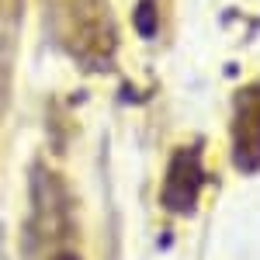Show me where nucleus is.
<instances>
[{
	"label": "nucleus",
	"instance_id": "f257e3e1",
	"mask_svg": "<svg viewBox=\"0 0 260 260\" xmlns=\"http://www.w3.org/2000/svg\"><path fill=\"white\" fill-rule=\"evenodd\" d=\"M201 187V160L198 149H184L170 163V177H167V191H163V205L174 212H191L194 198Z\"/></svg>",
	"mask_w": 260,
	"mask_h": 260
},
{
	"label": "nucleus",
	"instance_id": "f03ea898",
	"mask_svg": "<svg viewBox=\"0 0 260 260\" xmlns=\"http://www.w3.org/2000/svg\"><path fill=\"white\" fill-rule=\"evenodd\" d=\"M236 160L243 170L260 167V98L257 90L240 98L236 111Z\"/></svg>",
	"mask_w": 260,
	"mask_h": 260
}]
</instances>
